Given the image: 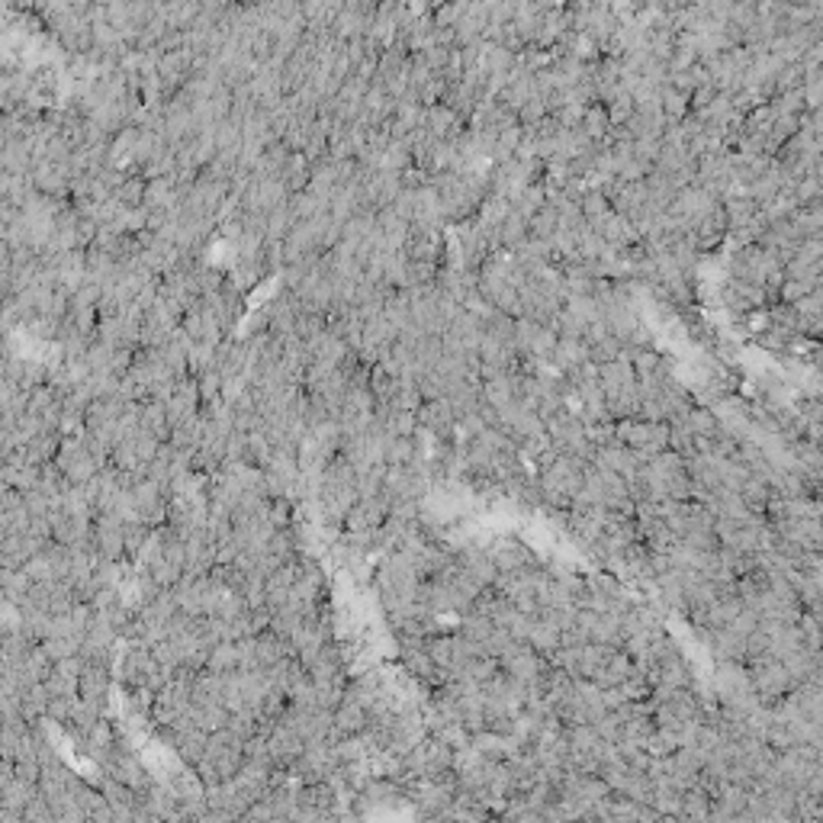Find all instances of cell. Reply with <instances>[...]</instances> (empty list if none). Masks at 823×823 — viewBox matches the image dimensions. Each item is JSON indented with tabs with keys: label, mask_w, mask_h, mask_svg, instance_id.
Instances as JSON below:
<instances>
[{
	"label": "cell",
	"mask_w": 823,
	"mask_h": 823,
	"mask_svg": "<svg viewBox=\"0 0 823 823\" xmlns=\"http://www.w3.org/2000/svg\"><path fill=\"white\" fill-rule=\"evenodd\" d=\"M419 425L425 428V431L438 434V438H444L447 431H451L453 425H457V415H453L451 402L447 399H434V402H421L419 409Z\"/></svg>",
	"instance_id": "cell-1"
}]
</instances>
